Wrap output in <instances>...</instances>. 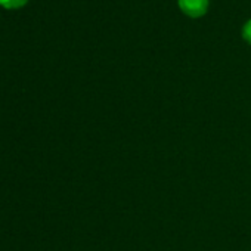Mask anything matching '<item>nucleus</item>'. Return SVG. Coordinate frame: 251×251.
<instances>
[{
  "mask_svg": "<svg viewBox=\"0 0 251 251\" xmlns=\"http://www.w3.org/2000/svg\"><path fill=\"white\" fill-rule=\"evenodd\" d=\"M177 3L188 17L198 18L207 12L210 0H177Z\"/></svg>",
  "mask_w": 251,
  "mask_h": 251,
  "instance_id": "f257e3e1",
  "label": "nucleus"
},
{
  "mask_svg": "<svg viewBox=\"0 0 251 251\" xmlns=\"http://www.w3.org/2000/svg\"><path fill=\"white\" fill-rule=\"evenodd\" d=\"M25 3H27V0H0V5L8 8V9L20 8V6H23Z\"/></svg>",
  "mask_w": 251,
  "mask_h": 251,
  "instance_id": "f03ea898",
  "label": "nucleus"
},
{
  "mask_svg": "<svg viewBox=\"0 0 251 251\" xmlns=\"http://www.w3.org/2000/svg\"><path fill=\"white\" fill-rule=\"evenodd\" d=\"M242 37L245 39V42H248L251 45V18L242 27Z\"/></svg>",
  "mask_w": 251,
  "mask_h": 251,
  "instance_id": "7ed1b4c3",
  "label": "nucleus"
}]
</instances>
